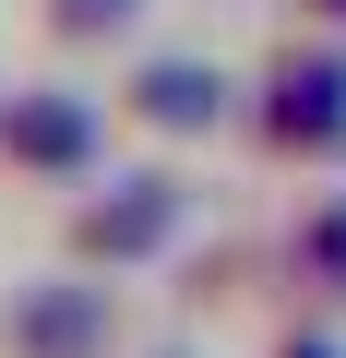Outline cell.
I'll return each instance as SVG.
<instances>
[{"label": "cell", "mask_w": 346, "mask_h": 358, "mask_svg": "<svg viewBox=\"0 0 346 358\" xmlns=\"http://www.w3.org/2000/svg\"><path fill=\"white\" fill-rule=\"evenodd\" d=\"M310 275H322V287H334V299H346V203H334V215H322V227H310Z\"/></svg>", "instance_id": "3"}, {"label": "cell", "mask_w": 346, "mask_h": 358, "mask_svg": "<svg viewBox=\"0 0 346 358\" xmlns=\"http://www.w3.org/2000/svg\"><path fill=\"white\" fill-rule=\"evenodd\" d=\"M287 358H334V346H287Z\"/></svg>", "instance_id": "4"}, {"label": "cell", "mask_w": 346, "mask_h": 358, "mask_svg": "<svg viewBox=\"0 0 346 358\" xmlns=\"http://www.w3.org/2000/svg\"><path fill=\"white\" fill-rule=\"evenodd\" d=\"M167 227H180V192L167 179H120L108 203H84V251H108V263H143V251H167Z\"/></svg>", "instance_id": "1"}, {"label": "cell", "mask_w": 346, "mask_h": 358, "mask_svg": "<svg viewBox=\"0 0 346 358\" xmlns=\"http://www.w3.org/2000/svg\"><path fill=\"white\" fill-rule=\"evenodd\" d=\"M13 346H24V358H96V346H108V299H96V287H36V299L13 310Z\"/></svg>", "instance_id": "2"}]
</instances>
